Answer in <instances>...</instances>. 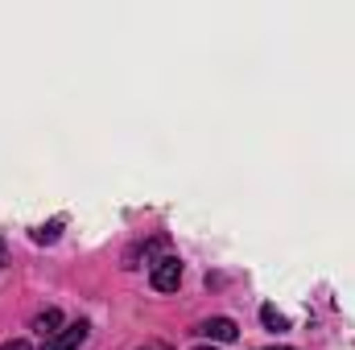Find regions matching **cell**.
Listing matches in <instances>:
<instances>
[{"label": "cell", "mask_w": 355, "mask_h": 350, "mask_svg": "<svg viewBox=\"0 0 355 350\" xmlns=\"http://www.w3.org/2000/svg\"><path fill=\"white\" fill-rule=\"evenodd\" d=\"M153 288L157 293H174L178 284H182V264H178V256H162V260H153Z\"/></svg>", "instance_id": "cell-1"}, {"label": "cell", "mask_w": 355, "mask_h": 350, "mask_svg": "<svg viewBox=\"0 0 355 350\" xmlns=\"http://www.w3.org/2000/svg\"><path fill=\"white\" fill-rule=\"evenodd\" d=\"M83 338H87V322H71V326H62L54 338H46L42 350H79Z\"/></svg>", "instance_id": "cell-2"}, {"label": "cell", "mask_w": 355, "mask_h": 350, "mask_svg": "<svg viewBox=\"0 0 355 350\" xmlns=\"http://www.w3.org/2000/svg\"><path fill=\"white\" fill-rule=\"evenodd\" d=\"M198 334H207V338H215V342H236V338H240V326H236L232 317H211V322L198 326Z\"/></svg>", "instance_id": "cell-3"}, {"label": "cell", "mask_w": 355, "mask_h": 350, "mask_svg": "<svg viewBox=\"0 0 355 350\" xmlns=\"http://www.w3.org/2000/svg\"><path fill=\"white\" fill-rule=\"evenodd\" d=\"M58 326H62V313H58V309H46V313H37V317H33V330H37L42 338H54V334H58Z\"/></svg>", "instance_id": "cell-4"}, {"label": "cell", "mask_w": 355, "mask_h": 350, "mask_svg": "<svg viewBox=\"0 0 355 350\" xmlns=\"http://www.w3.org/2000/svg\"><path fill=\"white\" fill-rule=\"evenodd\" d=\"M58 235H62V219H54V223L37 227V231H33V243H54Z\"/></svg>", "instance_id": "cell-5"}, {"label": "cell", "mask_w": 355, "mask_h": 350, "mask_svg": "<svg viewBox=\"0 0 355 350\" xmlns=\"http://www.w3.org/2000/svg\"><path fill=\"white\" fill-rule=\"evenodd\" d=\"M261 322H265L268 330H285V326H289L285 313H277V305H265V309H261Z\"/></svg>", "instance_id": "cell-6"}, {"label": "cell", "mask_w": 355, "mask_h": 350, "mask_svg": "<svg viewBox=\"0 0 355 350\" xmlns=\"http://www.w3.org/2000/svg\"><path fill=\"white\" fill-rule=\"evenodd\" d=\"M0 350H29V342H21V338H17V342H4Z\"/></svg>", "instance_id": "cell-7"}, {"label": "cell", "mask_w": 355, "mask_h": 350, "mask_svg": "<svg viewBox=\"0 0 355 350\" xmlns=\"http://www.w3.org/2000/svg\"><path fill=\"white\" fill-rule=\"evenodd\" d=\"M141 350H170V347H166V342H145Z\"/></svg>", "instance_id": "cell-8"}, {"label": "cell", "mask_w": 355, "mask_h": 350, "mask_svg": "<svg viewBox=\"0 0 355 350\" xmlns=\"http://www.w3.org/2000/svg\"><path fill=\"white\" fill-rule=\"evenodd\" d=\"M261 350H293V347H261Z\"/></svg>", "instance_id": "cell-9"}, {"label": "cell", "mask_w": 355, "mask_h": 350, "mask_svg": "<svg viewBox=\"0 0 355 350\" xmlns=\"http://www.w3.org/2000/svg\"><path fill=\"white\" fill-rule=\"evenodd\" d=\"M0 264H4V243H0Z\"/></svg>", "instance_id": "cell-10"}, {"label": "cell", "mask_w": 355, "mask_h": 350, "mask_svg": "<svg viewBox=\"0 0 355 350\" xmlns=\"http://www.w3.org/2000/svg\"><path fill=\"white\" fill-rule=\"evenodd\" d=\"M194 350H215V347H194Z\"/></svg>", "instance_id": "cell-11"}]
</instances>
